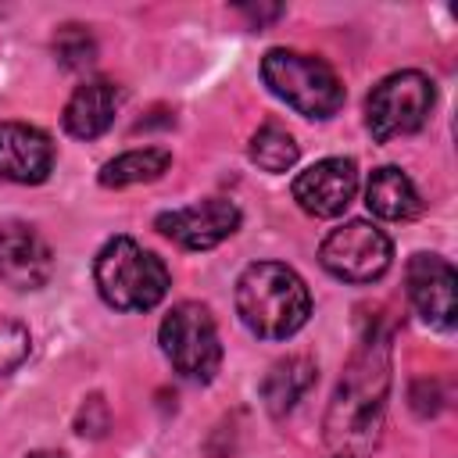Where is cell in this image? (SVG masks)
Masks as SVG:
<instances>
[{"instance_id": "cell-1", "label": "cell", "mask_w": 458, "mask_h": 458, "mask_svg": "<svg viewBox=\"0 0 458 458\" xmlns=\"http://www.w3.org/2000/svg\"><path fill=\"white\" fill-rule=\"evenodd\" d=\"M390 390V333L372 326L329 401L326 411V447L333 458H365L379 437L383 404Z\"/></svg>"}, {"instance_id": "cell-2", "label": "cell", "mask_w": 458, "mask_h": 458, "mask_svg": "<svg viewBox=\"0 0 458 458\" xmlns=\"http://www.w3.org/2000/svg\"><path fill=\"white\" fill-rule=\"evenodd\" d=\"M236 311L254 336L286 340L308 322L311 293L290 265L254 261L236 279Z\"/></svg>"}, {"instance_id": "cell-3", "label": "cell", "mask_w": 458, "mask_h": 458, "mask_svg": "<svg viewBox=\"0 0 458 458\" xmlns=\"http://www.w3.org/2000/svg\"><path fill=\"white\" fill-rule=\"evenodd\" d=\"M93 279L100 297L118 311H150L165 301L172 283L165 261L129 236H114L100 247L93 261Z\"/></svg>"}, {"instance_id": "cell-4", "label": "cell", "mask_w": 458, "mask_h": 458, "mask_svg": "<svg viewBox=\"0 0 458 458\" xmlns=\"http://www.w3.org/2000/svg\"><path fill=\"white\" fill-rule=\"evenodd\" d=\"M265 86L304 118H329L344 107V86L336 72L311 54L268 50L261 61Z\"/></svg>"}, {"instance_id": "cell-5", "label": "cell", "mask_w": 458, "mask_h": 458, "mask_svg": "<svg viewBox=\"0 0 458 458\" xmlns=\"http://www.w3.org/2000/svg\"><path fill=\"white\" fill-rule=\"evenodd\" d=\"M161 351L179 376L211 383L222 365V344L211 311L197 301L175 304L161 322Z\"/></svg>"}, {"instance_id": "cell-6", "label": "cell", "mask_w": 458, "mask_h": 458, "mask_svg": "<svg viewBox=\"0 0 458 458\" xmlns=\"http://www.w3.org/2000/svg\"><path fill=\"white\" fill-rule=\"evenodd\" d=\"M433 107V82L422 72H394L372 86L365 104L369 132L386 143L394 136L415 132Z\"/></svg>"}, {"instance_id": "cell-7", "label": "cell", "mask_w": 458, "mask_h": 458, "mask_svg": "<svg viewBox=\"0 0 458 458\" xmlns=\"http://www.w3.org/2000/svg\"><path fill=\"white\" fill-rule=\"evenodd\" d=\"M390 240L383 229H376L372 222H344L340 229H333L322 247H318V261L326 272H333L344 283H372L390 268Z\"/></svg>"}, {"instance_id": "cell-8", "label": "cell", "mask_w": 458, "mask_h": 458, "mask_svg": "<svg viewBox=\"0 0 458 458\" xmlns=\"http://www.w3.org/2000/svg\"><path fill=\"white\" fill-rule=\"evenodd\" d=\"M154 225L172 243H179L186 250H211L240 229V208L222 200V197H211V200H200L190 208L165 211V215H157Z\"/></svg>"}, {"instance_id": "cell-9", "label": "cell", "mask_w": 458, "mask_h": 458, "mask_svg": "<svg viewBox=\"0 0 458 458\" xmlns=\"http://www.w3.org/2000/svg\"><path fill=\"white\" fill-rule=\"evenodd\" d=\"M358 193V168L351 157H326L293 179V200L315 218H336Z\"/></svg>"}, {"instance_id": "cell-10", "label": "cell", "mask_w": 458, "mask_h": 458, "mask_svg": "<svg viewBox=\"0 0 458 458\" xmlns=\"http://www.w3.org/2000/svg\"><path fill=\"white\" fill-rule=\"evenodd\" d=\"M54 272L47 240L18 218L0 222V279L14 290H39Z\"/></svg>"}, {"instance_id": "cell-11", "label": "cell", "mask_w": 458, "mask_h": 458, "mask_svg": "<svg viewBox=\"0 0 458 458\" xmlns=\"http://www.w3.org/2000/svg\"><path fill=\"white\" fill-rule=\"evenodd\" d=\"M404 283H408V297L415 304V311L437 326V329H451L454 326V268L437 258V254H415L408 261V272H404Z\"/></svg>"}, {"instance_id": "cell-12", "label": "cell", "mask_w": 458, "mask_h": 458, "mask_svg": "<svg viewBox=\"0 0 458 458\" xmlns=\"http://www.w3.org/2000/svg\"><path fill=\"white\" fill-rule=\"evenodd\" d=\"M54 168V143L36 125L4 122L0 125V179L7 182H43Z\"/></svg>"}, {"instance_id": "cell-13", "label": "cell", "mask_w": 458, "mask_h": 458, "mask_svg": "<svg viewBox=\"0 0 458 458\" xmlns=\"http://www.w3.org/2000/svg\"><path fill=\"white\" fill-rule=\"evenodd\" d=\"M122 104V89L107 79H89L75 86V93L64 104V129L75 140H97L100 132L111 129L114 111Z\"/></svg>"}, {"instance_id": "cell-14", "label": "cell", "mask_w": 458, "mask_h": 458, "mask_svg": "<svg viewBox=\"0 0 458 458\" xmlns=\"http://www.w3.org/2000/svg\"><path fill=\"white\" fill-rule=\"evenodd\" d=\"M365 204H369L372 215H379V218H386V222L415 218L419 208H422V200H419L411 179H408L401 168H394V165L372 172V179H369V186H365Z\"/></svg>"}, {"instance_id": "cell-15", "label": "cell", "mask_w": 458, "mask_h": 458, "mask_svg": "<svg viewBox=\"0 0 458 458\" xmlns=\"http://www.w3.org/2000/svg\"><path fill=\"white\" fill-rule=\"evenodd\" d=\"M315 383V361L304 354H290L283 361H276L261 383V397L268 404L272 415H286Z\"/></svg>"}, {"instance_id": "cell-16", "label": "cell", "mask_w": 458, "mask_h": 458, "mask_svg": "<svg viewBox=\"0 0 458 458\" xmlns=\"http://www.w3.org/2000/svg\"><path fill=\"white\" fill-rule=\"evenodd\" d=\"M172 165V154L165 147H143V150H129L118 154L114 161H107L100 168V182L104 186H132V182H150L157 175H165Z\"/></svg>"}, {"instance_id": "cell-17", "label": "cell", "mask_w": 458, "mask_h": 458, "mask_svg": "<svg viewBox=\"0 0 458 458\" xmlns=\"http://www.w3.org/2000/svg\"><path fill=\"white\" fill-rule=\"evenodd\" d=\"M297 143L293 136L279 125V122H265L254 136H250V161L265 172H286L297 165Z\"/></svg>"}, {"instance_id": "cell-18", "label": "cell", "mask_w": 458, "mask_h": 458, "mask_svg": "<svg viewBox=\"0 0 458 458\" xmlns=\"http://www.w3.org/2000/svg\"><path fill=\"white\" fill-rule=\"evenodd\" d=\"M54 54H57V61H61L64 68L82 72V68H89V64L97 61V43H93V36H89L86 25L68 21V25H61L57 36H54Z\"/></svg>"}, {"instance_id": "cell-19", "label": "cell", "mask_w": 458, "mask_h": 458, "mask_svg": "<svg viewBox=\"0 0 458 458\" xmlns=\"http://www.w3.org/2000/svg\"><path fill=\"white\" fill-rule=\"evenodd\" d=\"M29 358V329L21 322H0V376Z\"/></svg>"}, {"instance_id": "cell-20", "label": "cell", "mask_w": 458, "mask_h": 458, "mask_svg": "<svg viewBox=\"0 0 458 458\" xmlns=\"http://www.w3.org/2000/svg\"><path fill=\"white\" fill-rule=\"evenodd\" d=\"M111 426V411H107V401L100 394L86 397V404L79 408V419H75V429L82 437H104Z\"/></svg>"}, {"instance_id": "cell-21", "label": "cell", "mask_w": 458, "mask_h": 458, "mask_svg": "<svg viewBox=\"0 0 458 458\" xmlns=\"http://www.w3.org/2000/svg\"><path fill=\"white\" fill-rule=\"evenodd\" d=\"M247 18H254V21H265V18H279L283 14V7H240Z\"/></svg>"}, {"instance_id": "cell-22", "label": "cell", "mask_w": 458, "mask_h": 458, "mask_svg": "<svg viewBox=\"0 0 458 458\" xmlns=\"http://www.w3.org/2000/svg\"><path fill=\"white\" fill-rule=\"evenodd\" d=\"M29 458H64V454H57V451H36V454H29Z\"/></svg>"}]
</instances>
